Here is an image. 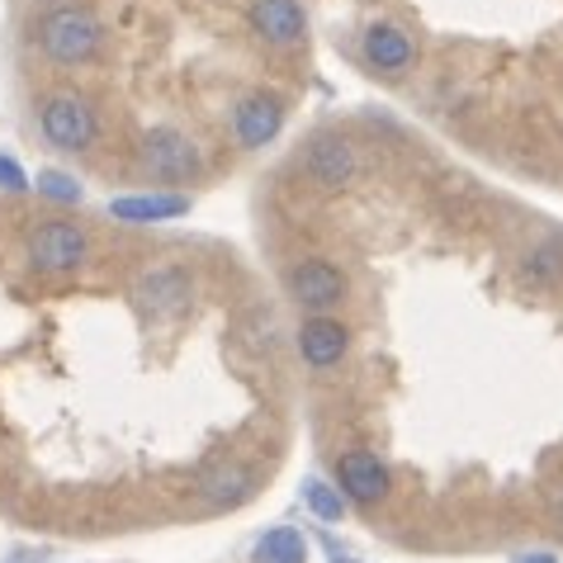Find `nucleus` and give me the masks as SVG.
Here are the masks:
<instances>
[{
  "label": "nucleus",
  "mask_w": 563,
  "mask_h": 563,
  "mask_svg": "<svg viewBox=\"0 0 563 563\" xmlns=\"http://www.w3.org/2000/svg\"><path fill=\"white\" fill-rule=\"evenodd\" d=\"M34 38H38V48L57 62V67H81V62H90L100 53L104 24L86 5H53L34 24Z\"/></svg>",
  "instance_id": "1"
},
{
  "label": "nucleus",
  "mask_w": 563,
  "mask_h": 563,
  "mask_svg": "<svg viewBox=\"0 0 563 563\" xmlns=\"http://www.w3.org/2000/svg\"><path fill=\"white\" fill-rule=\"evenodd\" d=\"M90 261V232L76 223H43L29 232V265L43 275H67Z\"/></svg>",
  "instance_id": "2"
},
{
  "label": "nucleus",
  "mask_w": 563,
  "mask_h": 563,
  "mask_svg": "<svg viewBox=\"0 0 563 563\" xmlns=\"http://www.w3.org/2000/svg\"><path fill=\"white\" fill-rule=\"evenodd\" d=\"M38 129L57 152H86L96 143L100 123H96V109L81 96H48L38 109Z\"/></svg>",
  "instance_id": "3"
},
{
  "label": "nucleus",
  "mask_w": 563,
  "mask_h": 563,
  "mask_svg": "<svg viewBox=\"0 0 563 563\" xmlns=\"http://www.w3.org/2000/svg\"><path fill=\"white\" fill-rule=\"evenodd\" d=\"M285 285H289V299L308 308L312 318H327L341 299H346V275L336 271L332 261H299L294 271L285 275Z\"/></svg>",
  "instance_id": "4"
},
{
  "label": "nucleus",
  "mask_w": 563,
  "mask_h": 563,
  "mask_svg": "<svg viewBox=\"0 0 563 563\" xmlns=\"http://www.w3.org/2000/svg\"><path fill=\"white\" fill-rule=\"evenodd\" d=\"M143 170L162 185H180L199 176V147L180 129H152L143 143Z\"/></svg>",
  "instance_id": "5"
},
{
  "label": "nucleus",
  "mask_w": 563,
  "mask_h": 563,
  "mask_svg": "<svg viewBox=\"0 0 563 563\" xmlns=\"http://www.w3.org/2000/svg\"><path fill=\"white\" fill-rule=\"evenodd\" d=\"M195 299V279L185 265H152L137 279V303H143L152 318H180Z\"/></svg>",
  "instance_id": "6"
},
{
  "label": "nucleus",
  "mask_w": 563,
  "mask_h": 563,
  "mask_svg": "<svg viewBox=\"0 0 563 563\" xmlns=\"http://www.w3.org/2000/svg\"><path fill=\"white\" fill-rule=\"evenodd\" d=\"M279 129H285V104H279V96H271V90H256V96H246L238 104V114H232V133H238L242 147H265L275 143Z\"/></svg>",
  "instance_id": "7"
},
{
  "label": "nucleus",
  "mask_w": 563,
  "mask_h": 563,
  "mask_svg": "<svg viewBox=\"0 0 563 563\" xmlns=\"http://www.w3.org/2000/svg\"><path fill=\"white\" fill-rule=\"evenodd\" d=\"M303 166H308V176L318 180L322 190H341V185H351V176H355V147H351V137L318 133L308 143Z\"/></svg>",
  "instance_id": "8"
},
{
  "label": "nucleus",
  "mask_w": 563,
  "mask_h": 563,
  "mask_svg": "<svg viewBox=\"0 0 563 563\" xmlns=\"http://www.w3.org/2000/svg\"><path fill=\"white\" fill-rule=\"evenodd\" d=\"M336 483H341V497L360 507H374L388 497V468L374 455H346L336 464Z\"/></svg>",
  "instance_id": "9"
},
{
  "label": "nucleus",
  "mask_w": 563,
  "mask_h": 563,
  "mask_svg": "<svg viewBox=\"0 0 563 563\" xmlns=\"http://www.w3.org/2000/svg\"><path fill=\"white\" fill-rule=\"evenodd\" d=\"M351 351V332L336 318H308L299 327V355L312 369H332L341 365V355Z\"/></svg>",
  "instance_id": "10"
},
{
  "label": "nucleus",
  "mask_w": 563,
  "mask_h": 563,
  "mask_svg": "<svg viewBox=\"0 0 563 563\" xmlns=\"http://www.w3.org/2000/svg\"><path fill=\"white\" fill-rule=\"evenodd\" d=\"M252 29L275 48H289L303 38V5L299 0H252Z\"/></svg>",
  "instance_id": "11"
},
{
  "label": "nucleus",
  "mask_w": 563,
  "mask_h": 563,
  "mask_svg": "<svg viewBox=\"0 0 563 563\" xmlns=\"http://www.w3.org/2000/svg\"><path fill=\"white\" fill-rule=\"evenodd\" d=\"M109 213L119 223H162V218L190 213V199L185 195H129V199H109Z\"/></svg>",
  "instance_id": "12"
},
{
  "label": "nucleus",
  "mask_w": 563,
  "mask_h": 563,
  "mask_svg": "<svg viewBox=\"0 0 563 563\" xmlns=\"http://www.w3.org/2000/svg\"><path fill=\"white\" fill-rule=\"evenodd\" d=\"M365 57H369L379 71L398 76V71L412 67V38L402 34V29H394V24H374L369 34H365Z\"/></svg>",
  "instance_id": "13"
},
{
  "label": "nucleus",
  "mask_w": 563,
  "mask_h": 563,
  "mask_svg": "<svg viewBox=\"0 0 563 563\" xmlns=\"http://www.w3.org/2000/svg\"><path fill=\"white\" fill-rule=\"evenodd\" d=\"M252 488H256V474L242 464H218L213 474L199 478V493H205L209 507H238L242 497H252Z\"/></svg>",
  "instance_id": "14"
},
{
  "label": "nucleus",
  "mask_w": 563,
  "mask_h": 563,
  "mask_svg": "<svg viewBox=\"0 0 563 563\" xmlns=\"http://www.w3.org/2000/svg\"><path fill=\"white\" fill-rule=\"evenodd\" d=\"M256 563H308V540L294 526H275L256 540Z\"/></svg>",
  "instance_id": "15"
},
{
  "label": "nucleus",
  "mask_w": 563,
  "mask_h": 563,
  "mask_svg": "<svg viewBox=\"0 0 563 563\" xmlns=\"http://www.w3.org/2000/svg\"><path fill=\"white\" fill-rule=\"evenodd\" d=\"M303 503L318 521H341V516H346V497H341V488H332V483H322V478L303 483Z\"/></svg>",
  "instance_id": "16"
},
{
  "label": "nucleus",
  "mask_w": 563,
  "mask_h": 563,
  "mask_svg": "<svg viewBox=\"0 0 563 563\" xmlns=\"http://www.w3.org/2000/svg\"><path fill=\"white\" fill-rule=\"evenodd\" d=\"M521 271L536 279V285H554V279L563 275V246L559 242H544V246H530Z\"/></svg>",
  "instance_id": "17"
},
{
  "label": "nucleus",
  "mask_w": 563,
  "mask_h": 563,
  "mask_svg": "<svg viewBox=\"0 0 563 563\" xmlns=\"http://www.w3.org/2000/svg\"><path fill=\"white\" fill-rule=\"evenodd\" d=\"M38 195H48V199H62V205H76L81 199V185H76L71 176H62V170H38Z\"/></svg>",
  "instance_id": "18"
},
{
  "label": "nucleus",
  "mask_w": 563,
  "mask_h": 563,
  "mask_svg": "<svg viewBox=\"0 0 563 563\" xmlns=\"http://www.w3.org/2000/svg\"><path fill=\"white\" fill-rule=\"evenodd\" d=\"M29 185H34V180H29V176H24V166H20V162H14V156H0V190L20 195V190H29Z\"/></svg>",
  "instance_id": "19"
},
{
  "label": "nucleus",
  "mask_w": 563,
  "mask_h": 563,
  "mask_svg": "<svg viewBox=\"0 0 563 563\" xmlns=\"http://www.w3.org/2000/svg\"><path fill=\"white\" fill-rule=\"evenodd\" d=\"M511 563H559V559H554L550 550H536V554H516Z\"/></svg>",
  "instance_id": "20"
},
{
  "label": "nucleus",
  "mask_w": 563,
  "mask_h": 563,
  "mask_svg": "<svg viewBox=\"0 0 563 563\" xmlns=\"http://www.w3.org/2000/svg\"><path fill=\"white\" fill-rule=\"evenodd\" d=\"M559 511H563V497H559Z\"/></svg>",
  "instance_id": "21"
}]
</instances>
